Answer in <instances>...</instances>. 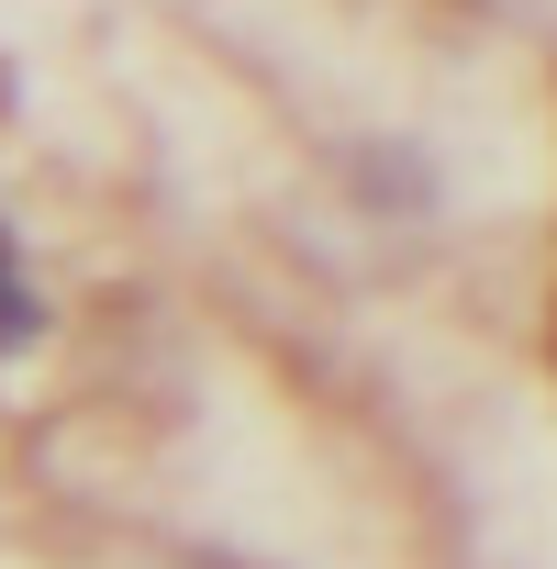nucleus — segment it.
Masks as SVG:
<instances>
[{"instance_id":"f257e3e1","label":"nucleus","mask_w":557,"mask_h":569,"mask_svg":"<svg viewBox=\"0 0 557 569\" xmlns=\"http://www.w3.org/2000/svg\"><path fill=\"white\" fill-rule=\"evenodd\" d=\"M34 325H45V302H34V268H23L12 223H0V347H23Z\"/></svg>"}]
</instances>
